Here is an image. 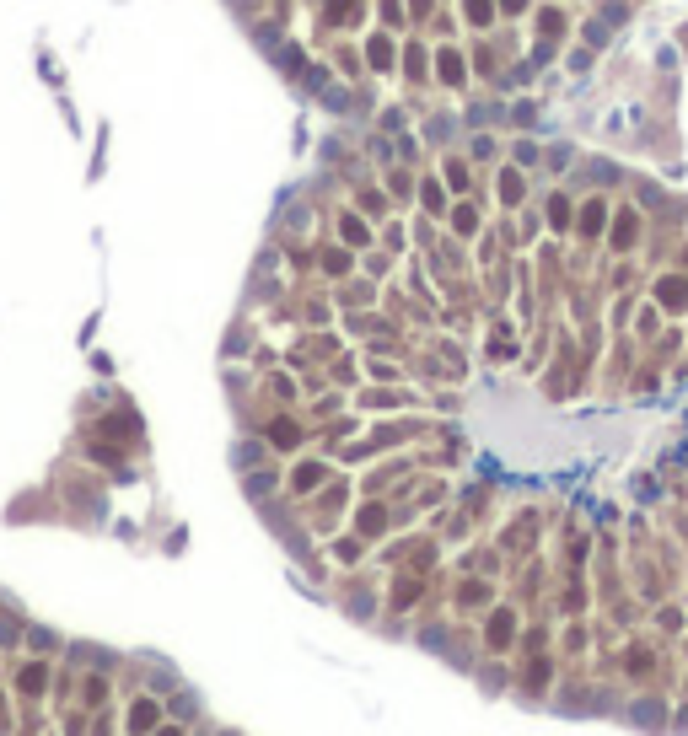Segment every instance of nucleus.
Segmentation results:
<instances>
[{
	"label": "nucleus",
	"instance_id": "obj_1",
	"mask_svg": "<svg viewBox=\"0 0 688 736\" xmlns=\"http://www.w3.org/2000/svg\"><path fill=\"white\" fill-rule=\"evenodd\" d=\"M22 688H27V694H38V688H43V672H38V667H33V672H22Z\"/></svg>",
	"mask_w": 688,
	"mask_h": 736
},
{
	"label": "nucleus",
	"instance_id": "obj_2",
	"mask_svg": "<svg viewBox=\"0 0 688 736\" xmlns=\"http://www.w3.org/2000/svg\"><path fill=\"white\" fill-rule=\"evenodd\" d=\"M167 736H178V731H167Z\"/></svg>",
	"mask_w": 688,
	"mask_h": 736
}]
</instances>
